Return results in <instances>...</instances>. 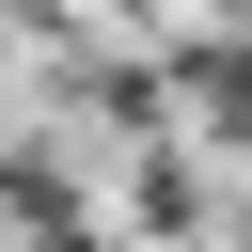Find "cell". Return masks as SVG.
I'll return each instance as SVG.
<instances>
[{"mask_svg": "<svg viewBox=\"0 0 252 252\" xmlns=\"http://www.w3.org/2000/svg\"><path fill=\"white\" fill-rule=\"evenodd\" d=\"M32 252H110V236H94V220H47V236H32Z\"/></svg>", "mask_w": 252, "mask_h": 252, "instance_id": "cell-1", "label": "cell"}]
</instances>
